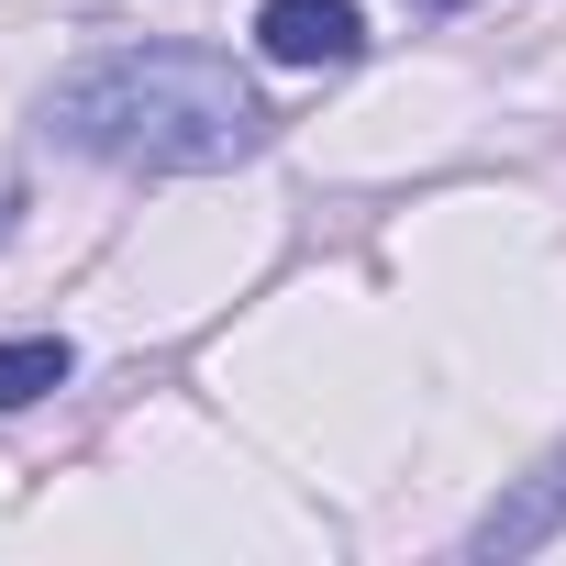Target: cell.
Segmentation results:
<instances>
[{
  "instance_id": "5b68a950",
  "label": "cell",
  "mask_w": 566,
  "mask_h": 566,
  "mask_svg": "<svg viewBox=\"0 0 566 566\" xmlns=\"http://www.w3.org/2000/svg\"><path fill=\"white\" fill-rule=\"evenodd\" d=\"M422 12H467V0H422Z\"/></svg>"
},
{
  "instance_id": "6da1fadb",
  "label": "cell",
  "mask_w": 566,
  "mask_h": 566,
  "mask_svg": "<svg viewBox=\"0 0 566 566\" xmlns=\"http://www.w3.org/2000/svg\"><path fill=\"white\" fill-rule=\"evenodd\" d=\"M45 123H56V145H78L101 167H145V178H200V167H233L266 145V101L211 45H112L56 78Z\"/></svg>"
},
{
  "instance_id": "7a4b0ae2",
  "label": "cell",
  "mask_w": 566,
  "mask_h": 566,
  "mask_svg": "<svg viewBox=\"0 0 566 566\" xmlns=\"http://www.w3.org/2000/svg\"><path fill=\"white\" fill-rule=\"evenodd\" d=\"M255 45L277 67H356L367 56V12H356V0H266Z\"/></svg>"
},
{
  "instance_id": "277c9868",
  "label": "cell",
  "mask_w": 566,
  "mask_h": 566,
  "mask_svg": "<svg viewBox=\"0 0 566 566\" xmlns=\"http://www.w3.org/2000/svg\"><path fill=\"white\" fill-rule=\"evenodd\" d=\"M67 334H12L0 345V411H23V400H45V389H67Z\"/></svg>"
},
{
  "instance_id": "3957f363",
  "label": "cell",
  "mask_w": 566,
  "mask_h": 566,
  "mask_svg": "<svg viewBox=\"0 0 566 566\" xmlns=\"http://www.w3.org/2000/svg\"><path fill=\"white\" fill-rule=\"evenodd\" d=\"M555 522H566V455H555V467H544V478H533L522 500H500V511H489V522H478L467 544H478V555H533V544H544Z\"/></svg>"
}]
</instances>
